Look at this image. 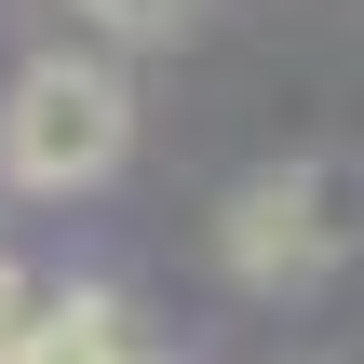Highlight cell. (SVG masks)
Returning a JSON list of instances; mask_svg holds the SVG:
<instances>
[{"mask_svg":"<svg viewBox=\"0 0 364 364\" xmlns=\"http://www.w3.org/2000/svg\"><path fill=\"white\" fill-rule=\"evenodd\" d=\"M135 149V95L108 54H27L14 95H0V176L27 203H68V189H108Z\"/></svg>","mask_w":364,"mask_h":364,"instance_id":"6da1fadb","label":"cell"},{"mask_svg":"<svg viewBox=\"0 0 364 364\" xmlns=\"http://www.w3.org/2000/svg\"><path fill=\"white\" fill-rule=\"evenodd\" d=\"M216 257H230L243 297H311V284L351 257V176H324V162L243 176L230 216H216Z\"/></svg>","mask_w":364,"mask_h":364,"instance_id":"7a4b0ae2","label":"cell"},{"mask_svg":"<svg viewBox=\"0 0 364 364\" xmlns=\"http://www.w3.org/2000/svg\"><path fill=\"white\" fill-rule=\"evenodd\" d=\"M68 14H81V27H108L122 54H162V41H189V27H203V0H68Z\"/></svg>","mask_w":364,"mask_h":364,"instance_id":"3957f363","label":"cell"},{"mask_svg":"<svg viewBox=\"0 0 364 364\" xmlns=\"http://www.w3.org/2000/svg\"><path fill=\"white\" fill-rule=\"evenodd\" d=\"M27 311H41V284H27V270H14V257H0V338H14V324H27Z\"/></svg>","mask_w":364,"mask_h":364,"instance_id":"277c9868","label":"cell"}]
</instances>
